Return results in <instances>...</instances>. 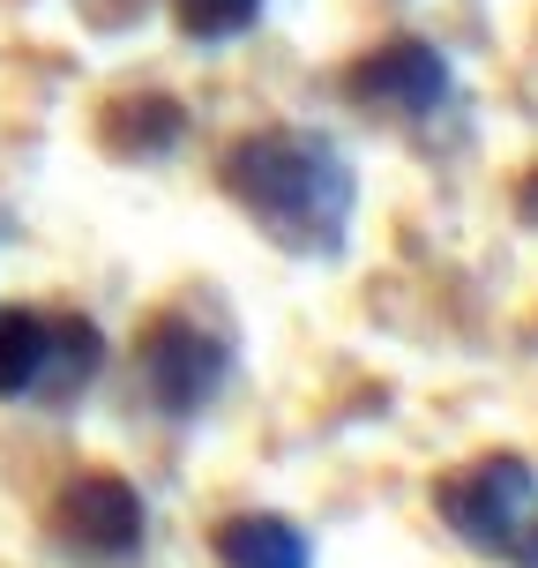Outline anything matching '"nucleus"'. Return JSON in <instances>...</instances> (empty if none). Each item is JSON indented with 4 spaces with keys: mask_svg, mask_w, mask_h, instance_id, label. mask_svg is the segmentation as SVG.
<instances>
[{
    "mask_svg": "<svg viewBox=\"0 0 538 568\" xmlns=\"http://www.w3.org/2000/svg\"><path fill=\"white\" fill-rule=\"evenodd\" d=\"M225 195L277 247L322 255L344 240V217H352V165H344L337 142L307 135V128H270L225 158Z\"/></svg>",
    "mask_w": 538,
    "mask_h": 568,
    "instance_id": "1",
    "label": "nucleus"
},
{
    "mask_svg": "<svg viewBox=\"0 0 538 568\" xmlns=\"http://www.w3.org/2000/svg\"><path fill=\"white\" fill-rule=\"evenodd\" d=\"M434 509L471 554H509L524 539V524L538 516V479L524 456H479L434 486Z\"/></svg>",
    "mask_w": 538,
    "mask_h": 568,
    "instance_id": "2",
    "label": "nucleus"
},
{
    "mask_svg": "<svg viewBox=\"0 0 538 568\" xmlns=\"http://www.w3.org/2000/svg\"><path fill=\"white\" fill-rule=\"evenodd\" d=\"M142 389H150L158 412L195 419L202 404L225 389V344L202 322H187V314H158L150 337H142Z\"/></svg>",
    "mask_w": 538,
    "mask_h": 568,
    "instance_id": "3",
    "label": "nucleus"
},
{
    "mask_svg": "<svg viewBox=\"0 0 538 568\" xmlns=\"http://www.w3.org/2000/svg\"><path fill=\"white\" fill-rule=\"evenodd\" d=\"M344 98L359 113L382 120H426L441 98H449V60L419 45V38H397V45H374L344 68Z\"/></svg>",
    "mask_w": 538,
    "mask_h": 568,
    "instance_id": "4",
    "label": "nucleus"
},
{
    "mask_svg": "<svg viewBox=\"0 0 538 568\" xmlns=\"http://www.w3.org/2000/svg\"><path fill=\"white\" fill-rule=\"evenodd\" d=\"M53 531L68 554H83V561H128L142 546V501L135 486L113 479V471H83V479L60 486L53 501Z\"/></svg>",
    "mask_w": 538,
    "mask_h": 568,
    "instance_id": "5",
    "label": "nucleus"
},
{
    "mask_svg": "<svg viewBox=\"0 0 538 568\" xmlns=\"http://www.w3.org/2000/svg\"><path fill=\"white\" fill-rule=\"evenodd\" d=\"M217 561L225 568H314V554L284 516H225L217 524Z\"/></svg>",
    "mask_w": 538,
    "mask_h": 568,
    "instance_id": "6",
    "label": "nucleus"
},
{
    "mask_svg": "<svg viewBox=\"0 0 538 568\" xmlns=\"http://www.w3.org/2000/svg\"><path fill=\"white\" fill-rule=\"evenodd\" d=\"M180 135H187V113L172 98H120L105 113V150L113 158H165Z\"/></svg>",
    "mask_w": 538,
    "mask_h": 568,
    "instance_id": "7",
    "label": "nucleus"
},
{
    "mask_svg": "<svg viewBox=\"0 0 538 568\" xmlns=\"http://www.w3.org/2000/svg\"><path fill=\"white\" fill-rule=\"evenodd\" d=\"M45 352H53V322L45 314H30V307L0 314V397H38Z\"/></svg>",
    "mask_w": 538,
    "mask_h": 568,
    "instance_id": "8",
    "label": "nucleus"
},
{
    "mask_svg": "<svg viewBox=\"0 0 538 568\" xmlns=\"http://www.w3.org/2000/svg\"><path fill=\"white\" fill-rule=\"evenodd\" d=\"M98 352H105V344H98V329H90L83 314H60L53 322V352H45V382H38V389H45V397H75L90 374H98Z\"/></svg>",
    "mask_w": 538,
    "mask_h": 568,
    "instance_id": "9",
    "label": "nucleus"
},
{
    "mask_svg": "<svg viewBox=\"0 0 538 568\" xmlns=\"http://www.w3.org/2000/svg\"><path fill=\"white\" fill-rule=\"evenodd\" d=\"M172 16H180V30H187V38L225 45V38H240V30H255L262 0H172Z\"/></svg>",
    "mask_w": 538,
    "mask_h": 568,
    "instance_id": "10",
    "label": "nucleus"
},
{
    "mask_svg": "<svg viewBox=\"0 0 538 568\" xmlns=\"http://www.w3.org/2000/svg\"><path fill=\"white\" fill-rule=\"evenodd\" d=\"M509 561H516V568H538V524H524V539L509 546Z\"/></svg>",
    "mask_w": 538,
    "mask_h": 568,
    "instance_id": "11",
    "label": "nucleus"
},
{
    "mask_svg": "<svg viewBox=\"0 0 538 568\" xmlns=\"http://www.w3.org/2000/svg\"><path fill=\"white\" fill-rule=\"evenodd\" d=\"M516 210H524V225H538V172L524 180V195H516Z\"/></svg>",
    "mask_w": 538,
    "mask_h": 568,
    "instance_id": "12",
    "label": "nucleus"
}]
</instances>
